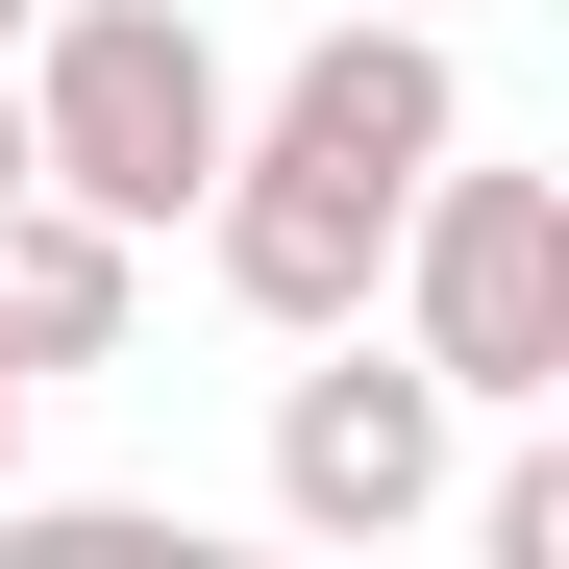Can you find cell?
I'll use <instances>...</instances> for the list:
<instances>
[{
    "label": "cell",
    "instance_id": "1",
    "mask_svg": "<svg viewBox=\"0 0 569 569\" xmlns=\"http://www.w3.org/2000/svg\"><path fill=\"white\" fill-rule=\"evenodd\" d=\"M26 173L50 199H100V223H199V173H223V124H248V74H223V26L199 0H26Z\"/></svg>",
    "mask_w": 569,
    "mask_h": 569
},
{
    "label": "cell",
    "instance_id": "2",
    "mask_svg": "<svg viewBox=\"0 0 569 569\" xmlns=\"http://www.w3.org/2000/svg\"><path fill=\"white\" fill-rule=\"evenodd\" d=\"M397 347L446 371V421H545L569 397V173H496V149H421L397 199Z\"/></svg>",
    "mask_w": 569,
    "mask_h": 569
},
{
    "label": "cell",
    "instance_id": "3",
    "mask_svg": "<svg viewBox=\"0 0 569 569\" xmlns=\"http://www.w3.org/2000/svg\"><path fill=\"white\" fill-rule=\"evenodd\" d=\"M272 520L298 545H421L446 520V371L371 347V322H298V371H272Z\"/></svg>",
    "mask_w": 569,
    "mask_h": 569
},
{
    "label": "cell",
    "instance_id": "4",
    "mask_svg": "<svg viewBox=\"0 0 569 569\" xmlns=\"http://www.w3.org/2000/svg\"><path fill=\"white\" fill-rule=\"evenodd\" d=\"M124 322H149V223H100V199H0V347L26 371H124Z\"/></svg>",
    "mask_w": 569,
    "mask_h": 569
},
{
    "label": "cell",
    "instance_id": "5",
    "mask_svg": "<svg viewBox=\"0 0 569 569\" xmlns=\"http://www.w3.org/2000/svg\"><path fill=\"white\" fill-rule=\"evenodd\" d=\"M470 545H496V569H569V446H545V421L470 470Z\"/></svg>",
    "mask_w": 569,
    "mask_h": 569
},
{
    "label": "cell",
    "instance_id": "6",
    "mask_svg": "<svg viewBox=\"0 0 569 569\" xmlns=\"http://www.w3.org/2000/svg\"><path fill=\"white\" fill-rule=\"evenodd\" d=\"M26 397H50V371H26V347H0V496H26Z\"/></svg>",
    "mask_w": 569,
    "mask_h": 569
},
{
    "label": "cell",
    "instance_id": "7",
    "mask_svg": "<svg viewBox=\"0 0 569 569\" xmlns=\"http://www.w3.org/2000/svg\"><path fill=\"white\" fill-rule=\"evenodd\" d=\"M0 199H26V74H0Z\"/></svg>",
    "mask_w": 569,
    "mask_h": 569
},
{
    "label": "cell",
    "instance_id": "8",
    "mask_svg": "<svg viewBox=\"0 0 569 569\" xmlns=\"http://www.w3.org/2000/svg\"><path fill=\"white\" fill-rule=\"evenodd\" d=\"M0 50H26V0H0Z\"/></svg>",
    "mask_w": 569,
    "mask_h": 569
},
{
    "label": "cell",
    "instance_id": "9",
    "mask_svg": "<svg viewBox=\"0 0 569 569\" xmlns=\"http://www.w3.org/2000/svg\"><path fill=\"white\" fill-rule=\"evenodd\" d=\"M421 26H470V0H421Z\"/></svg>",
    "mask_w": 569,
    "mask_h": 569
}]
</instances>
